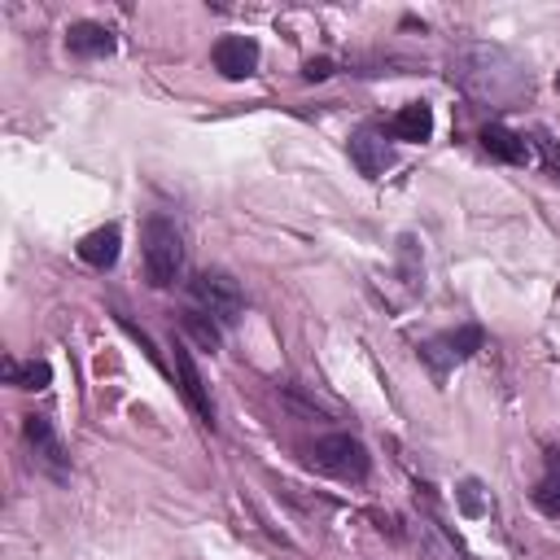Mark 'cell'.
<instances>
[{
  "label": "cell",
  "mask_w": 560,
  "mask_h": 560,
  "mask_svg": "<svg viewBox=\"0 0 560 560\" xmlns=\"http://www.w3.org/2000/svg\"><path fill=\"white\" fill-rule=\"evenodd\" d=\"M451 79L490 105H508L521 92H529V70L499 44H459L451 57Z\"/></svg>",
  "instance_id": "1"
},
{
  "label": "cell",
  "mask_w": 560,
  "mask_h": 560,
  "mask_svg": "<svg viewBox=\"0 0 560 560\" xmlns=\"http://www.w3.org/2000/svg\"><path fill=\"white\" fill-rule=\"evenodd\" d=\"M140 249H144V276L153 289L175 284V276L184 271V236L175 228V219L166 214H149L140 228Z\"/></svg>",
  "instance_id": "2"
},
{
  "label": "cell",
  "mask_w": 560,
  "mask_h": 560,
  "mask_svg": "<svg viewBox=\"0 0 560 560\" xmlns=\"http://www.w3.org/2000/svg\"><path fill=\"white\" fill-rule=\"evenodd\" d=\"M306 464L319 468V472H328V477H337V481H363L368 468H372L368 446H363L359 438H350V433H328V438H319V442L306 451Z\"/></svg>",
  "instance_id": "3"
},
{
  "label": "cell",
  "mask_w": 560,
  "mask_h": 560,
  "mask_svg": "<svg viewBox=\"0 0 560 560\" xmlns=\"http://www.w3.org/2000/svg\"><path fill=\"white\" fill-rule=\"evenodd\" d=\"M188 293H192L197 311H206V315L219 319V324H236V319L245 315V293H241V284H236L228 271H219V267L197 271V276L188 280Z\"/></svg>",
  "instance_id": "4"
},
{
  "label": "cell",
  "mask_w": 560,
  "mask_h": 560,
  "mask_svg": "<svg viewBox=\"0 0 560 560\" xmlns=\"http://www.w3.org/2000/svg\"><path fill=\"white\" fill-rule=\"evenodd\" d=\"M481 341H486V332L477 328V324H459V328H451V332H438V337H429L424 346H420V359L442 376L446 368H455V363H464V359H472L477 350H481Z\"/></svg>",
  "instance_id": "5"
},
{
  "label": "cell",
  "mask_w": 560,
  "mask_h": 560,
  "mask_svg": "<svg viewBox=\"0 0 560 560\" xmlns=\"http://www.w3.org/2000/svg\"><path fill=\"white\" fill-rule=\"evenodd\" d=\"M22 433H26V442L35 446V459L44 464V472L57 477V481H66V477H70V455H66L57 429H52L44 416H26V420H22Z\"/></svg>",
  "instance_id": "6"
},
{
  "label": "cell",
  "mask_w": 560,
  "mask_h": 560,
  "mask_svg": "<svg viewBox=\"0 0 560 560\" xmlns=\"http://www.w3.org/2000/svg\"><path fill=\"white\" fill-rule=\"evenodd\" d=\"M171 359H175V381H179L184 402H188L206 424H214V402H210L206 381H201V372H197V363H192V354H188V346H184L179 337H171Z\"/></svg>",
  "instance_id": "7"
},
{
  "label": "cell",
  "mask_w": 560,
  "mask_h": 560,
  "mask_svg": "<svg viewBox=\"0 0 560 560\" xmlns=\"http://www.w3.org/2000/svg\"><path fill=\"white\" fill-rule=\"evenodd\" d=\"M350 162H354L359 175H368V179L385 175L389 162H394V149H389L385 131H381V127H359V131L350 136Z\"/></svg>",
  "instance_id": "8"
},
{
  "label": "cell",
  "mask_w": 560,
  "mask_h": 560,
  "mask_svg": "<svg viewBox=\"0 0 560 560\" xmlns=\"http://www.w3.org/2000/svg\"><path fill=\"white\" fill-rule=\"evenodd\" d=\"M210 61H214V70H219L223 79H245V74H254V66H258V44H254L249 35H223V39L210 48Z\"/></svg>",
  "instance_id": "9"
},
{
  "label": "cell",
  "mask_w": 560,
  "mask_h": 560,
  "mask_svg": "<svg viewBox=\"0 0 560 560\" xmlns=\"http://www.w3.org/2000/svg\"><path fill=\"white\" fill-rule=\"evenodd\" d=\"M66 48L74 57H109L114 52V31L105 22H74L66 31Z\"/></svg>",
  "instance_id": "10"
},
{
  "label": "cell",
  "mask_w": 560,
  "mask_h": 560,
  "mask_svg": "<svg viewBox=\"0 0 560 560\" xmlns=\"http://www.w3.org/2000/svg\"><path fill=\"white\" fill-rule=\"evenodd\" d=\"M118 245H122L118 223H105V228H96V232H88V236L79 241V258H83L88 267L105 271V267H114V262H118Z\"/></svg>",
  "instance_id": "11"
},
{
  "label": "cell",
  "mask_w": 560,
  "mask_h": 560,
  "mask_svg": "<svg viewBox=\"0 0 560 560\" xmlns=\"http://www.w3.org/2000/svg\"><path fill=\"white\" fill-rule=\"evenodd\" d=\"M389 136L411 140V144L429 140V136H433V105H429V101H411V105H402V109L389 118Z\"/></svg>",
  "instance_id": "12"
},
{
  "label": "cell",
  "mask_w": 560,
  "mask_h": 560,
  "mask_svg": "<svg viewBox=\"0 0 560 560\" xmlns=\"http://www.w3.org/2000/svg\"><path fill=\"white\" fill-rule=\"evenodd\" d=\"M481 149H486L490 158H499V162H512V166H521V162L529 158L525 136H516V131L503 127V122H486V127H481Z\"/></svg>",
  "instance_id": "13"
},
{
  "label": "cell",
  "mask_w": 560,
  "mask_h": 560,
  "mask_svg": "<svg viewBox=\"0 0 560 560\" xmlns=\"http://www.w3.org/2000/svg\"><path fill=\"white\" fill-rule=\"evenodd\" d=\"M529 494H534V508H538V512L560 516V455H556V451L547 455V472L534 481Z\"/></svg>",
  "instance_id": "14"
},
{
  "label": "cell",
  "mask_w": 560,
  "mask_h": 560,
  "mask_svg": "<svg viewBox=\"0 0 560 560\" xmlns=\"http://www.w3.org/2000/svg\"><path fill=\"white\" fill-rule=\"evenodd\" d=\"M4 381H9V385H18V389H48L52 368H48L44 359H26V363L9 359V363H4Z\"/></svg>",
  "instance_id": "15"
},
{
  "label": "cell",
  "mask_w": 560,
  "mask_h": 560,
  "mask_svg": "<svg viewBox=\"0 0 560 560\" xmlns=\"http://www.w3.org/2000/svg\"><path fill=\"white\" fill-rule=\"evenodd\" d=\"M179 324H184V332L197 337L206 350H219V328H214V319H210L206 311H184Z\"/></svg>",
  "instance_id": "16"
},
{
  "label": "cell",
  "mask_w": 560,
  "mask_h": 560,
  "mask_svg": "<svg viewBox=\"0 0 560 560\" xmlns=\"http://www.w3.org/2000/svg\"><path fill=\"white\" fill-rule=\"evenodd\" d=\"M455 499H459V508L468 512V516H481L486 512V499H481V481H459V490H455Z\"/></svg>",
  "instance_id": "17"
},
{
  "label": "cell",
  "mask_w": 560,
  "mask_h": 560,
  "mask_svg": "<svg viewBox=\"0 0 560 560\" xmlns=\"http://www.w3.org/2000/svg\"><path fill=\"white\" fill-rule=\"evenodd\" d=\"M534 144H538V149H542V158H547V166H551V171H556V175H560V144H556V140H551V136H547V131H542V127H538V131H534Z\"/></svg>",
  "instance_id": "18"
},
{
  "label": "cell",
  "mask_w": 560,
  "mask_h": 560,
  "mask_svg": "<svg viewBox=\"0 0 560 560\" xmlns=\"http://www.w3.org/2000/svg\"><path fill=\"white\" fill-rule=\"evenodd\" d=\"M328 74H332V61H328V57H315V61H306V70H302V79H311V83H315V79H328Z\"/></svg>",
  "instance_id": "19"
},
{
  "label": "cell",
  "mask_w": 560,
  "mask_h": 560,
  "mask_svg": "<svg viewBox=\"0 0 560 560\" xmlns=\"http://www.w3.org/2000/svg\"><path fill=\"white\" fill-rule=\"evenodd\" d=\"M556 88H560V74H556Z\"/></svg>",
  "instance_id": "20"
}]
</instances>
